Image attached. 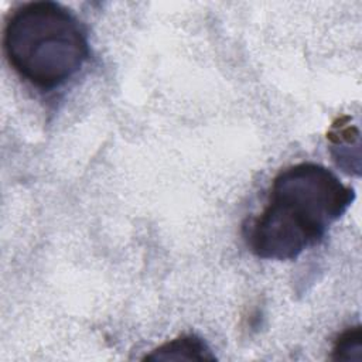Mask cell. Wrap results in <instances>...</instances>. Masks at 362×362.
<instances>
[{
	"label": "cell",
	"instance_id": "obj_1",
	"mask_svg": "<svg viewBox=\"0 0 362 362\" xmlns=\"http://www.w3.org/2000/svg\"><path fill=\"white\" fill-rule=\"evenodd\" d=\"M355 199V191L317 163L281 170L272 182L266 206L249 226L252 253L267 260H294L317 245Z\"/></svg>",
	"mask_w": 362,
	"mask_h": 362
},
{
	"label": "cell",
	"instance_id": "obj_2",
	"mask_svg": "<svg viewBox=\"0 0 362 362\" xmlns=\"http://www.w3.org/2000/svg\"><path fill=\"white\" fill-rule=\"evenodd\" d=\"M3 48L10 66L40 89L64 85L89 57L81 21L65 6L48 0L23 3L10 13Z\"/></svg>",
	"mask_w": 362,
	"mask_h": 362
},
{
	"label": "cell",
	"instance_id": "obj_3",
	"mask_svg": "<svg viewBox=\"0 0 362 362\" xmlns=\"http://www.w3.org/2000/svg\"><path fill=\"white\" fill-rule=\"evenodd\" d=\"M215 355L206 342L194 334H185L153 349L144 361H215Z\"/></svg>",
	"mask_w": 362,
	"mask_h": 362
},
{
	"label": "cell",
	"instance_id": "obj_4",
	"mask_svg": "<svg viewBox=\"0 0 362 362\" xmlns=\"http://www.w3.org/2000/svg\"><path fill=\"white\" fill-rule=\"evenodd\" d=\"M331 359L334 361H362V328L361 325L351 327L341 332L334 342Z\"/></svg>",
	"mask_w": 362,
	"mask_h": 362
}]
</instances>
